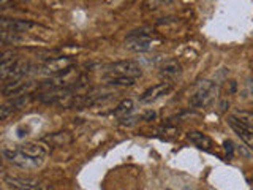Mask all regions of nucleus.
I'll use <instances>...</instances> for the list:
<instances>
[{
	"label": "nucleus",
	"instance_id": "4468645a",
	"mask_svg": "<svg viewBox=\"0 0 253 190\" xmlns=\"http://www.w3.org/2000/svg\"><path fill=\"white\" fill-rule=\"evenodd\" d=\"M29 68H30V63H29V62L18 60V63H16L14 68L11 70V73L8 75V78H6V81H5V83L21 81V79H24V76H26V75L29 73Z\"/></svg>",
	"mask_w": 253,
	"mask_h": 190
},
{
	"label": "nucleus",
	"instance_id": "4be33fe9",
	"mask_svg": "<svg viewBox=\"0 0 253 190\" xmlns=\"http://www.w3.org/2000/svg\"><path fill=\"white\" fill-rule=\"evenodd\" d=\"M157 114H155V111H147V113H144V116H142V119L144 121H150V119H154Z\"/></svg>",
	"mask_w": 253,
	"mask_h": 190
},
{
	"label": "nucleus",
	"instance_id": "1a4fd4ad",
	"mask_svg": "<svg viewBox=\"0 0 253 190\" xmlns=\"http://www.w3.org/2000/svg\"><path fill=\"white\" fill-rule=\"evenodd\" d=\"M2 30L11 32V34H24V32H29L30 29L37 27L35 22L32 21H24V19H10V18H2Z\"/></svg>",
	"mask_w": 253,
	"mask_h": 190
},
{
	"label": "nucleus",
	"instance_id": "6ab92c4d",
	"mask_svg": "<svg viewBox=\"0 0 253 190\" xmlns=\"http://www.w3.org/2000/svg\"><path fill=\"white\" fill-rule=\"evenodd\" d=\"M233 117H236L241 124L247 125V127H252V129H253V113H252V111H241V109H237V111H234Z\"/></svg>",
	"mask_w": 253,
	"mask_h": 190
},
{
	"label": "nucleus",
	"instance_id": "f8f14e48",
	"mask_svg": "<svg viewBox=\"0 0 253 190\" xmlns=\"http://www.w3.org/2000/svg\"><path fill=\"white\" fill-rule=\"evenodd\" d=\"M19 149L22 150L24 154H27L32 158H37V160H44V157L47 155V149L42 142L37 141H30V142H24V144L19 146Z\"/></svg>",
	"mask_w": 253,
	"mask_h": 190
},
{
	"label": "nucleus",
	"instance_id": "dca6fc26",
	"mask_svg": "<svg viewBox=\"0 0 253 190\" xmlns=\"http://www.w3.org/2000/svg\"><path fill=\"white\" fill-rule=\"evenodd\" d=\"M133 109H134V101H133L131 98H125V100H122V101L116 106V109H114V116L124 119V117H126V116H130V114L133 113Z\"/></svg>",
	"mask_w": 253,
	"mask_h": 190
},
{
	"label": "nucleus",
	"instance_id": "f03ea898",
	"mask_svg": "<svg viewBox=\"0 0 253 190\" xmlns=\"http://www.w3.org/2000/svg\"><path fill=\"white\" fill-rule=\"evenodd\" d=\"M217 94H218L217 84L209 81V79H204L193 91L192 97H190V105L193 108H208L217 98Z\"/></svg>",
	"mask_w": 253,
	"mask_h": 190
},
{
	"label": "nucleus",
	"instance_id": "39448f33",
	"mask_svg": "<svg viewBox=\"0 0 253 190\" xmlns=\"http://www.w3.org/2000/svg\"><path fill=\"white\" fill-rule=\"evenodd\" d=\"M73 65H75V60L71 57H54V59H49L44 62L43 71L46 75L59 76L63 73H68Z\"/></svg>",
	"mask_w": 253,
	"mask_h": 190
},
{
	"label": "nucleus",
	"instance_id": "412c9836",
	"mask_svg": "<svg viewBox=\"0 0 253 190\" xmlns=\"http://www.w3.org/2000/svg\"><path fill=\"white\" fill-rule=\"evenodd\" d=\"M162 5V0H146V2H144V6H146V10H157V8L158 6H160Z\"/></svg>",
	"mask_w": 253,
	"mask_h": 190
},
{
	"label": "nucleus",
	"instance_id": "423d86ee",
	"mask_svg": "<svg viewBox=\"0 0 253 190\" xmlns=\"http://www.w3.org/2000/svg\"><path fill=\"white\" fill-rule=\"evenodd\" d=\"M171 91H172V84L169 81L158 83L142 92V95L139 97V101L144 103V105H150V103H154L157 100H160L162 97H165V95H168Z\"/></svg>",
	"mask_w": 253,
	"mask_h": 190
},
{
	"label": "nucleus",
	"instance_id": "f257e3e1",
	"mask_svg": "<svg viewBox=\"0 0 253 190\" xmlns=\"http://www.w3.org/2000/svg\"><path fill=\"white\" fill-rule=\"evenodd\" d=\"M158 38L155 37L154 30L139 29L130 32L125 38V48L133 52H147L155 46Z\"/></svg>",
	"mask_w": 253,
	"mask_h": 190
},
{
	"label": "nucleus",
	"instance_id": "a211bd4d",
	"mask_svg": "<svg viewBox=\"0 0 253 190\" xmlns=\"http://www.w3.org/2000/svg\"><path fill=\"white\" fill-rule=\"evenodd\" d=\"M136 78H108L105 79V83L108 86H114V87H130L134 84Z\"/></svg>",
	"mask_w": 253,
	"mask_h": 190
},
{
	"label": "nucleus",
	"instance_id": "aec40b11",
	"mask_svg": "<svg viewBox=\"0 0 253 190\" xmlns=\"http://www.w3.org/2000/svg\"><path fill=\"white\" fill-rule=\"evenodd\" d=\"M244 95H245V98H247V100H253V78H249L247 83H245Z\"/></svg>",
	"mask_w": 253,
	"mask_h": 190
},
{
	"label": "nucleus",
	"instance_id": "7ed1b4c3",
	"mask_svg": "<svg viewBox=\"0 0 253 190\" xmlns=\"http://www.w3.org/2000/svg\"><path fill=\"white\" fill-rule=\"evenodd\" d=\"M142 75V68L133 60H117L103 68V78H138Z\"/></svg>",
	"mask_w": 253,
	"mask_h": 190
},
{
	"label": "nucleus",
	"instance_id": "9d476101",
	"mask_svg": "<svg viewBox=\"0 0 253 190\" xmlns=\"http://www.w3.org/2000/svg\"><path fill=\"white\" fill-rule=\"evenodd\" d=\"M229 125L233 127V130L237 133V137H239L245 142V144H247L253 150V129H252V127L241 124L236 117L229 119Z\"/></svg>",
	"mask_w": 253,
	"mask_h": 190
},
{
	"label": "nucleus",
	"instance_id": "f3484780",
	"mask_svg": "<svg viewBox=\"0 0 253 190\" xmlns=\"http://www.w3.org/2000/svg\"><path fill=\"white\" fill-rule=\"evenodd\" d=\"M46 140L49 141L51 144H54V146H65V144H68V142L71 141V137L67 132H59V133L51 135V137H47Z\"/></svg>",
	"mask_w": 253,
	"mask_h": 190
},
{
	"label": "nucleus",
	"instance_id": "6e6552de",
	"mask_svg": "<svg viewBox=\"0 0 253 190\" xmlns=\"http://www.w3.org/2000/svg\"><path fill=\"white\" fill-rule=\"evenodd\" d=\"M3 181L10 187L21 189V190H52L49 187H46L44 184L34 179H24V178H16V176H5Z\"/></svg>",
	"mask_w": 253,
	"mask_h": 190
},
{
	"label": "nucleus",
	"instance_id": "5701e85b",
	"mask_svg": "<svg viewBox=\"0 0 253 190\" xmlns=\"http://www.w3.org/2000/svg\"><path fill=\"white\" fill-rule=\"evenodd\" d=\"M171 2H174V0H162V3H171Z\"/></svg>",
	"mask_w": 253,
	"mask_h": 190
},
{
	"label": "nucleus",
	"instance_id": "2eb2a0df",
	"mask_svg": "<svg viewBox=\"0 0 253 190\" xmlns=\"http://www.w3.org/2000/svg\"><path fill=\"white\" fill-rule=\"evenodd\" d=\"M187 138H188L190 141H192L195 146L201 147V149H206V150L212 149V146H213L212 140L208 137V135H204V133H201V132H188Z\"/></svg>",
	"mask_w": 253,
	"mask_h": 190
},
{
	"label": "nucleus",
	"instance_id": "b1692460",
	"mask_svg": "<svg viewBox=\"0 0 253 190\" xmlns=\"http://www.w3.org/2000/svg\"><path fill=\"white\" fill-rule=\"evenodd\" d=\"M19 2H29V0H19Z\"/></svg>",
	"mask_w": 253,
	"mask_h": 190
},
{
	"label": "nucleus",
	"instance_id": "9b49d317",
	"mask_svg": "<svg viewBox=\"0 0 253 190\" xmlns=\"http://www.w3.org/2000/svg\"><path fill=\"white\" fill-rule=\"evenodd\" d=\"M158 73H160L162 78H165V81H169V79L177 78L182 73V65L176 59L165 60L160 65V68H158Z\"/></svg>",
	"mask_w": 253,
	"mask_h": 190
},
{
	"label": "nucleus",
	"instance_id": "ddd939ff",
	"mask_svg": "<svg viewBox=\"0 0 253 190\" xmlns=\"http://www.w3.org/2000/svg\"><path fill=\"white\" fill-rule=\"evenodd\" d=\"M16 63H18V59H16V52L5 51L2 54V59H0V78H2V81H6L8 75L11 73V70L14 68Z\"/></svg>",
	"mask_w": 253,
	"mask_h": 190
},
{
	"label": "nucleus",
	"instance_id": "0eeeda50",
	"mask_svg": "<svg viewBox=\"0 0 253 190\" xmlns=\"http://www.w3.org/2000/svg\"><path fill=\"white\" fill-rule=\"evenodd\" d=\"M34 89V83L32 81H13V83H5L3 89H2V94L5 97H21V95H26V94H30V91Z\"/></svg>",
	"mask_w": 253,
	"mask_h": 190
},
{
	"label": "nucleus",
	"instance_id": "20e7f679",
	"mask_svg": "<svg viewBox=\"0 0 253 190\" xmlns=\"http://www.w3.org/2000/svg\"><path fill=\"white\" fill-rule=\"evenodd\" d=\"M3 157L8 162L13 163L14 166H19V168H35V166L42 165V160H37V158H32L27 154H24L19 147H3L2 149Z\"/></svg>",
	"mask_w": 253,
	"mask_h": 190
}]
</instances>
